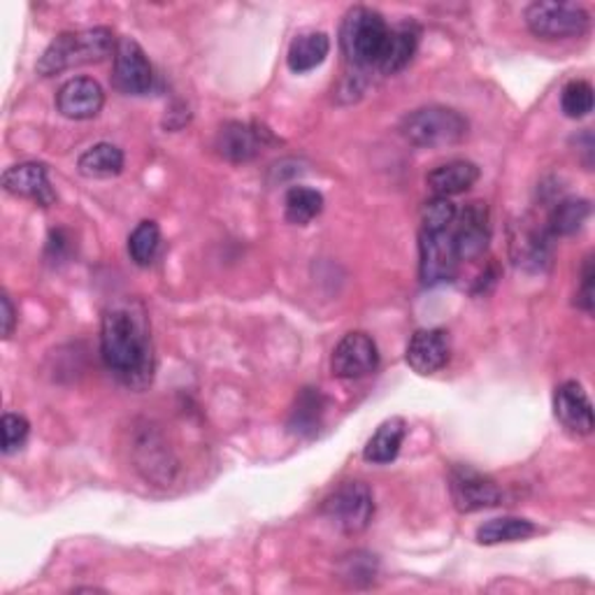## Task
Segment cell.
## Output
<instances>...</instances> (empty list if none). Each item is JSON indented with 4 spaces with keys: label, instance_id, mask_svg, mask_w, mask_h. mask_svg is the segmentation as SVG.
I'll list each match as a JSON object with an SVG mask.
<instances>
[{
    "label": "cell",
    "instance_id": "6da1fadb",
    "mask_svg": "<svg viewBox=\"0 0 595 595\" xmlns=\"http://www.w3.org/2000/svg\"><path fill=\"white\" fill-rule=\"evenodd\" d=\"M100 354L108 371L131 388H145L154 375V342L147 307L137 298L110 305L100 323Z\"/></svg>",
    "mask_w": 595,
    "mask_h": 595
},
{
    "label": "cell",
    "instance_id": "7a4b0ae2",
    "mask_svg": "<svg viewBox=\"0 0 595 595\" xmlns=\"http://www.w3.org/2000/svg\"><path fill=\"white\" fill-rule=\"evenodd\" d=\"M117 52V40L112 29L96 26L85 31H70L56 35L45 54L37 60V75L54 77L64 70L89 66L106 60Z\"/></svg>",
    "mask_w": 595,
    "mask_h": 595
},
{
    "label": "cell",
    "instance_id": "3957f363",
    "mask_svg": "<svg viewBox=\"0 0 595 595\" xmlns=\"http://www.w3.org/2000/svg\"><path fill=\"white\" fill-rule=\"evenodd\" d=\"M467 129L470 124L461 112L442 106H428L409 112L400 124L403 137L409 145L421 150L454 147L467 137Z\"/></svg>",
    "mask_w": 595,
    "mask_h": 595
},
{
    "label": "cell",
    "instance_id": "277c9868",
    "mask_svg": "<svg viewBox=\"0 0 595 595\" xmlns=\"http://www.w3.org/2000/svg\"><path fill=\"white\" fill-rule=\"evenodd\" d=\"M388 37V24L377 10L352 8L340 29V47L354 66H377Z\"/></svg>",
    "mask_w": 595,
    "mask_h": 595
},
{
    "label": "cell",
    "instance_id": "5b68a950",
    "mask_svg": "<svg viewBox=\"0 0 595 595\" xmlns=\"http://www.w3.org/2000/svg\"><path fill=\"white\" fill-rule=\"evenodd\" d=\"M323 517L344 536H359L375 517V498L365 482H342L321 505Z\"/></svg>",
    "mask_w": 595,
    "mask_h": 595
},
{
    "label": "cell",
    "instance_id": "8992f818",
    "mask_svg": "<svg viewBox=\"0 0 595 595\" xmlns=\"http://www.w3.org/2000/svg\"><path fill=\"white\" fill-rule=\"evenodd\" d=\"M524 19L528 31L542 40L580 37L591 26V14L574 3H530Z\"/></svg>",
    "mask_w": 595,
    "mask_h": 595
},
{
    "label": "cell",
    "instance_id": "52a82bcc",
    "mask_svg": "<svg viewBox=\"0 0 595 595\" xmlns=\"http://www.w3.org/2000/svg\"><path fill=\"white\" fill-rule=\"evenodd\" d=\"M449 494L461 515H472L503 503L500 486L472 465H454L449 470Z\"/></svg>",
    "mask_w": 595,
    "mask_h": 595
},
{
    "label": "cell",
    "instance_id": "ba28073f",
    "mask_svg": "<svg viewBox=\"0 0 595 595\" xmlns=\"http://www.w3.org/2000/svg\"><path fill=\"white\" fill-rule=\"evenodd\" d=\"M112 85L126 96H145L154 85L150 58L133 37H121L117 43Z\"/></svg>",
    "mask_w": 595,
    "mask_h": 595
},
{
    "label": "cell",
    "instance_id": "9c48e42d",
    "mask_svg": "<svg viewBox=\"0 0 595 595\" xmlns=\"http://www.w3.org/2000/svg\"><path fill=\"white\" fill-rule=\"evenodd\" d=\"M377 365H379L377 342L363 331L346 333L338 342L331 356V373L340 379H361L375 373Z\"/></svg>",
    "mask_w": 595,
    "mask_h": 595
},
{
    "label": "cell",
    "instance_id": "30bf717a",
    "mask_svg": "<svg viewBox=\"0 0 595 595\" xmlns=\"http://www.w3.org/2000/svg\"><path fill=\"white\" fill-rule=\"evenodd\" d=\"M419 252H421V279L423 284H442L451 282L459 271V254L451 231L447 233H426L419 235Z\"/></svg>",
    "mask_w": 595,
    "mask_h": 595
},
{
    "label": "cell",
    "instance_id": "8fae6325",
    "mask_svg": "<svg viewBox=\"0 0 595 595\" xmlns=\"http://www.w3.org/2000/svg\"><path fill=\"white\" fill-rule=\"evenodd\" d=\"M461 261H477L484 256L491 242V219L486 202L475 200L461 212L456 231H451Z\"/></svg>",
    "mask_w": 595,
    "mask_h": 595
},
{
    "label": "cell",
    "instance_id": "7c38bea8",
    "mask_svg": "<svg viewBox=\"0 0 595 595\" xmlns=\"http://www.w3.org/2000/svg\"><path fill=\"white\" fill-rule=\"evenodd\" d=\"M451 354V344H449V333L442 331V328H421L412 335L407 344V365L412 367L417 375H436L442 367L449 363Z\"/></svg>",
    "mask_w": 595,
    "mask_h": 595
},
{
    "label": "cell",
    "instance_id": "4fadbf2b",
    "mask_svg": "<svg viewBox=\"0 0 595 595\" xmlns=\"http://www.w3.org/2000/svg\"><path fill=\"white\" fill-rule=\"evenodd\" d=\"M106 91L93 77H73L56 93V108L66 119L87 121L100 114Z\"/></svg>",
    "mask_w": 595,
    "mask_h": 595
},
{
    "label": "cell",
    "instance_id": "5bb4252c",
    "mask_svg": "<svg viewBox=\"0 0 595 595\" xmlns=\"http://www.w3.org/2000/svg\"><path fill=\"white\" fill-rule=\"evenodd\" d=\"M271 142V133L254 124H242V121H229L217 133L214 147L219 156L231 163L254 161L263 147Z\"/></svg>",
    "mask_w": 595,
    "mask_h": 595
},
{
    "label": "cell",
    "instance_id": "9a60e30c",
    "mask_svg": "<svg viewBox=\"0 0 595 595\" xmlns=\"http://www.w3.org/2000/svg\"><path fill=\"white\" fill-rule=\"evenodd\" d=\"M553 415L577 436L593 433V405L580 382H563L553 394Z\"/></svg>",
    "mask_w": 595,
    "mask_h": 595
},
{
    "label": "cell",
    "instance_id": "2e32d148",
    "mask_svg": "<svg viewBox=\"0 0 595 595\" xmlns=\"http://www.w3.org/2000/svg\"><path fill=\"white\" fill-rule=\"evenodd\" d=\"M3 189L12 196L19 198H29L40 205H52L54 202V191L49 184V173L45 163L37 161H26V163H16V166H10L3 173Z\"/></svg>",
    "mask_w": 595,
    "mask_h": 595
},
{
    "label": "cell",
    "instance_id": "e0dca14e",
    "mask_svg": "<svg viewBox=\"0 0 595 595\" xmlns=\"http://www.w3.org/2000/svg\"><path fill=\"white\" fill-rule=\"evenodd\" d=\"M480 175L482 173H480L477 163L456 158V161L442 163V166H438L436 170H430L428 177H426V184H428V189L433 191L436 196L451 198V196L465 194L467 189L475 187Z\"/></svg>",
    "mask_w": 595,
    "mask_h": 595
},
{
    "label": "cell",
    "instance_id": "ac0fdd59",
    "mask_svg": "<svg viewBox=\"0 0 595 595\" xmlns=\"http://www.w3.org/2000/svg\"><path fill=\"white\" fill-rule=\"evenodd\" d=\"M419 29L417 24H398L396 29H388L386 45L382 49V56L377 60V68L382 75H396L400 73L412 56L417 54L419 47Z\"/></svg>",
    "mask_w": 595,
    "mask_h": 595
},
{
    "label": "cell",
    "instance_id": "d6986e66",
    "mask_svg": "<svg viewBox=\"0 0 595 595\" xmlns=\"http://www.w3.org/2000/svg\"><path fill=\"white\" fill-rule=\"evenodd\" d=\"M407 438V423L403 417H392L386 419L377 430L375 436L367 440L363 449V459L373 465H386L398 459L400 447Z\"/></svg>",
    "mask_w": 595,
    "mask_h": 595
},
{
    "label": "cell",
    "instance_id": "ffe728a7",
    "mask_svg": "<svg viewBox=\"0 0 595 595\" xmlns=\"http://www.w3.org/2000/svg\"><path fill=\"white\" fill-rule=\"evenodd\" d=\"M328 52H331V37L321 31H305L291 40L286 64L298 75L310 73L323 64Z\"/></svg>",
    "mask_w": 595,
    "mask_h": 595
},
{
    "label": "cell",
    "instance_id": "44dd1931",
    "mask_svg": "<svg viewBox=\"0 0 595 595\" xmlns=\"http://www.w3.org/2000/svg\"><path fill=\"white\" fill-rule=\"evenodd\" d=\"M77 170L89 179H110L124 170V152L112 142H98L77 158Z\"/></svg>",
    "mask_w": 595,
    "mask_h": 595
},
{
    "label": "cell",
    "instance_id": "7402d4cb",
    "mask_svg": "<svg viewBox=\"0 0 595 595\" xmlns=\"http://www.w3.org/2000/svg\"><path fill=\"white\" fill-rule=\"evenodd\" d=\"M538 532V526L519 519V517H500V519H491L477 528V542L484 547H494L503 542H519L528 540Z\"/></svg>",
    "mask_w": 595,
    "mask_h": 595
},
{
    "label": "cell",
    "instance_id": "603a6c76",
    "mask_svg": "<svg viewBox=\"0 0 595 595\" xmlns=\"http://www.w3.org/2000/svg\"><path fill=\"white\" fill-rule=\"evenodd\" d=\"M323 210V196L310 187H291L284 196V217L289 223L307 225Z\"/></svg>",
    "mask_w": 595,
    "mask_h": 595
},
{
    "label": "cell",
    "instance_id": "cb8c5ba5",
    "mask_svg": "<svg viewBox=\"0 0 595 595\" xmlns=\"http://www.w3.org/2000/svg\"><path fill=\"white\" fill-rule=\"evenodd\" d=\"M323 417V396L319 388H302L291 412V430L298 436H315Z\"/></svg>",
    "mask_w": 595,
    "mask_h": 595
},
{
    "label": "cell",
    "instance_id": "d4e9b609",
    "mask_svg": "<svg viewBox=\"0 0 595 595\" xmlns=\"http://www.w3.org/2000/svg\"><path fill=\"white\" fill-rule=\"evenodd\" d=\"M591 214V202L584 198H568L553 208L549 217L551 235H574L586 223Z\"/></svg>",
    "mask_w": 595,
    "mask_h": 595
},
{
    "label": "cell",
    "instance_id": "484cf974",
    "mask_svg": "<svg viewBox=\"0 0 595 595\" xmlns=\"http://www.w3.org/2000/svg\"><path fill=\"white\" fill-rule=\"evenodd\" d=\"M161 229L156 221H140L131 238H129V254L133 258L135 265H140V268H147V265H152L158 256V250H161Z\"/></svg>",
    "mask_w": 595,
    "mask_h": 595
},
{
    "label": "cell",
    "instance_id": "4316f807",
    "mask_svg": "<svg viewBox=\"0 0 595 595\" xmlns=\"http://www.w3.org/2000/svg\"><path fill=\"white\" fill-rule=\"evenodd\" d=\"M459 210L456 205L449 198L436 196L433 200H428L421 210V231L426 233H447L451 231V225L456 223Z\"/></svg>",
    "mask_w": 595,
    "mask_h": 595
},
{
    "label": "cell",
    "instance_id": "83f0119b",
    "mask_svg": "<svg viewBox=\"0 0 595 595\" xmlns=\"http://www.w3.org/2000/svg\"><path fill=\"white\" fill-rule=\"evenodd\" d=\"M561 110L570 119H584L593 112V87L586 79H572L561 93Z\"/></svg>",
    "mask_w": 595,
    "mask_h": 595
},
{
    "label": "cell",
    "instance_id": "f1b7e54d",
    "mask_svg": "<svg viewBox=\"0 0 595 595\" xmlns=\"http://www.w3.org/2000/svg\"><path fill=\"white\" fill-rule=\"evenodd\" d=\"M511 247H519V254H515L519 265H532V268H542V263L549 261V238L538 231H526L519 242L511 244Z\"/></svg>",
    "mask_w": 595,
    "mask_h": 595
},
{
    "label": "cell",
    "instance_id": "f546056e",
    "mask_svg": "<svg viewBox=\"0 0 595 595\" xmlns=\"http://www.w3.org/2000/svg\"><path fill=\"white\" fill-rule=\"evenodd\" d=\"M0 428H3V454H8V456L22 449L29 440V433H31V423L26 421V417L14 415V412L3 415Z\"/></svg>",
    "mask_w": 595,
    "mask_h": 595
},
{
    "label": "cell",
    "instance_id": "4dcf8cb0",
    "mask_svg": "<svg viewBox=\"0 0 595 595\" xmlns=\"http://www.w3.org/2000/svg\"><path fill=\"white\" fill-rule=\"evenodd\" d=\"M354 561H349V570L344 572L346 577H352L354 582H359L361 577L365 582L375 580V561L371 557H361V553H356V557H352Z\"/></svg>",
    "mask_w": 595,
    "mask_h": 595
},
{
    "label": "cell",
    "instance_id": "1f68e13d",
    "mask_svg": "<svg viewBox=\"0 0 595 595\" xmlns=\"http://www.w3.org/2000/svg\"><path fill=\"white\" fill-rule=\"evenodd\" d=\"M586 312L593 310V263L591 258H586L584 265V279H582V291H580V300H577Z\"/></svg>",
    "mask_w": 595,
    "mask_h": 595
},
{
    "label": "cell",
    "instance_id": "d6a6232c",
    "mask_svg": "<svg viewBox=\"0 0 595 595\" xmlns=\"http://www.w3.org/2000/svg\"><path fill=\"white\" fill-rule=\"evenodd\" d=\"M0 307H3V315H0V319H3V338H10L16 323V312L8 294H3V298H0Z\"/></svg>",
    "mask_w": 595,
    "mask_h": 595
}]
</instances>
